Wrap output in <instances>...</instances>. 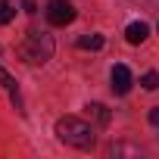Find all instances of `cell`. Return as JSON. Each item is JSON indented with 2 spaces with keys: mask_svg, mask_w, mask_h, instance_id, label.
I'll return each mask as SVG.
<instances>
[{
  "mask_svg": "<svg viewBox=\"0 0 159 159\" xmlns=\"http://www.w3.org/2000/svg\"><path fill=\"white\" fill-rule=\"evenodd\" d=\"M56 137L75 150H91L94 147V128L84 122V119H75V116H62L56 122Z\"/></svg>",
  "mask_w": 159,
  "mask_h": 159,
  "instance_id": "6da1fadb",
  "label": "cell"
},
{
  "mask_svg": "<svg viewBox=\"0 0 159 159\" xmlns=\"http://www.w3.org/2000/svg\"><path fill=\"white\" fill-rule=\"evenodd\" d=\"M19 53H22L25 62H31V66H44V62L53 56V38L44 34V31H28L25 41H22V47H19Z\"/></svg>",
  "mask_w": 159,
  "mask_h": 159,
  "instance_id": "7a4b0ae2",
  "label": "cell"
},
{
  "mask_svg": "<svg viewBox=\"0 0 159 159\" xmlns=\"http://www.w3.org/2000/svg\"><path fill=\"white\" fill-rule=\"evenodd\" d=\"M75 19V7H72V0H50L47 3V22L62 28Z\"/></svg>",
  "mask_w": 159,
  "mask_h": 159,
  "instance_id": "3957f363",
  "label": "cell"
},
{
  "mask_svg": "<svg viewBox=\"0 0 159 159\" xmlns=\"http://www.w3.org/2000/svg\"><path fill=\"white\" fill-rule=\"evenodd\" d=\"M112 91L116 94H128L131 91V72H128V66H112Z\"/></svg>",
  "mask_w": 159,
  "mask_h": 159,
  "instance_id": "277c9868",
  "label": "cell"
},
{
  "mask_svg": "<svg viewBox=\"0 0 159 159\" xmlns=\"http://www.w3.org/2000/svg\"><path fill=\"white\" fill-rule=\"evenodd\" d=\"M147 34H150L147 22H131V25L125 28V38H128V44H143V41H147Z\"/></svg>",
  "mask_w": 159,
  "mask_h": 159,
  "instance_id": "5b68a950",
  "label": "cell"
},
{
  "mask_svg": "<svg viewBox=\"0 0 159 159\" xmlns=\"http://www.w3.org/2000/svg\"><path fill=\"white\" fill-rule=\"evenodd\" d=\"M0 84H3L7 88V94L13 97V103H16V109H22V100H19V91H16V81H13V78L3 72V69H0Z\"/></svg>",
  "mask_w": 159,
  "mask_h": 159,
  "instance_id": "8992f818",
  "label": "cell"
},
{
  "mask_svg": "<svg viewBox=\"0 0 159 159\" xmlns=\"http://www.w3.org/2000/svg\"><path fill=\"white\" fill-rule=\"evenodd\" d=\"M78 47H81V50H100L103 47V34H84V38H78Z\"/></svg>",
  "mask_w": 159,
  "mask_h": 159,
  "instance_id": "52a82bcc",
  "label": "cell"
},
{
  "mask_svg": "<svg viewBox=\"0 0 159 159\" xmlns=\"http://www.w3.org/2000/svg\"><path fill=\"white\" fill-rule=\"evenodd\" d=\"M88 109H91V116H94V119H97L100 125H109V109H106L103 103H91Z\"/></svg>",
  "mask_w": 159,
  "mask_h": 159,
  "instance_id": "ba28073f",
  "label": "cell"
},
{
  "mask_svg": "<svg viewBox=\"0 0 159 159\" xmlns=\"http://www.w3.org/2000/svg\"><path fill=\"white\" fill-rule=\"evenodd\" d=\"M13 16H16L13 3H10V0H0V25H7V22H10Z\"/></svg>",
  "mask_w": 159,
  "mask_h": 159,
  "instance_id": "9c48e42d",
  "label": "cell"
},
{
  "mask_svg": "<svg viewBox=\"0 0 159 159\" xmlns=\"http://www.w3.org/2000/svg\"><path fill=\"white\" fill-rule=\"evenodd\" d=\"M140 84H143V91H156L159 88V72H147L140 78Z\"/></svg>",
  "mask_w": 159,
  "mask_h": 159,
  "instance_id": "30bf717a",
  "label": "cell"
},
{
  "mask_svg": "<svg viewBox=\"0 0 159 159\" xmlns=\"http://www.w3.org/2000/svg\"><path fill=\"white\" fill-rule=\"evenodd\" d=\"M150 122L159 128V106H156V109H150Z\"/></svg>",
  "mask_w": 159,
  "mask_h": 159,
  "instance_id": "8fae6325",
  "label": "cell"
}]
</instances>
